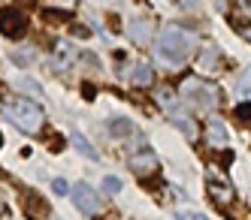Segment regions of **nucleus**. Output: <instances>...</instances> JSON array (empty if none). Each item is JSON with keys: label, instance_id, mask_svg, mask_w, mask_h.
<instances>
[{"label": "nucleus", "instance_id": "423d86ee", "mask_svg": "<svg viewBox=\"0 0 251 220\" xmlns=\"http://www.w3.org/2000/svg\"><path fill=\"white\" fill-rule=\"evenodd\" d=\"M157 157L151 154V151H142V154H136V157H130V169L139 175V178H146V175H154L157 172Z\"/></svg>", "mask_w": 251, "mask_h": 220}, {"label": "nucleus", "instance_id": "6e6552de", "mask_svg": "<svg viewBox=\"0 0 251 220\" xmlns=\"http://www.w3.org/2000/svg\"><path fill=\"white\" fill-rule=\"evenodd\" d=\"M130 82H133L136 88H151V85H154V69H151V64H149V61H139V64L133 66V72H130Z\"/></svg>", "mask_w": 251, "mask_h": 220}, {"label": "nucleus", "instance_id": "1a4fd4ad", "mask_svg": "<svg viewBox=\"0 0 251 220\" xmlns=\"http://www.w3.org/2000/svg\"><path fill=\"white\" fill-rule=\"evenodd\" d=\"M130 40L136 45H146L151 43V22H142V18H133L130 22Z\"/></svg>", "mask_w": 251, "mask_h": 220}, {"label": "nucleus", "instance_id": "b1692460", "mask_svg": "<svg viewBox=\"0 0 251 220\" xmlns=\"http://www.w3.org/2000/svg\"><path fill=\"white\" fill-rule=\"evenodd\" d=\"M0 145H3V133H0Z\"/></svg>", "mask_w": 251, "mask_h": 220}, {"label": "nucleus", "instance_id": "4468645a", "mask_svg": "<svg viewBox=\"0 0 251 220\" xmlns=\"http://www.w3.org/2000/svg\"><path fill=\"white\" fill-rule=\"evenodd\" d=\"M236 90L242 97H251V66H245L239 72V79H236Z\"/></svg>", "mask_w": 251, "mask_h": 220}, {"label": "nucleus", "instance_id": "7ed1b4c3", "mask_svg": "<svg viewBox=\"0 0 251 220\" xmlns=\"http://www.w3.org/2000/svg\"><path fill=\"white\" fill-rule=\"evenodd\" d=\"M182 94H185V100H191L197 106H206V109L218 106V88L212 82H206V79H185Z\"/></svg>", "mask_w": 251, "mask_h": 220}, {"label": "nucleus", "instance_id": "f3484780", "mask_svg": "<svg viewBox=\"0 0 251 220\" xmlns=\"http://www.w3.org/2000/svg\"><path fill=\"white\" fill-rule=\"evenodd\" d=\"M12 64H19V66H27V64H30L27 51H12Z\"/></svg>", "mask_w": 251, "mask_h": 220}, {"label": "nucleus", "instance_id": "dca6fc26", "mask_svg": "<svg viewBox=\"0 0 251 220\" xmlns=\"http://www.w3.org/2000/svg\"><path fill=\"white\" fill-rule=\"evenodd\" d=\"M176 217L178 220H206V214H200V211H176Z\"/></svg>", "mask_w": 251, "mask_h": 220}, {"label": "nucleus", "instance_id": "f8f14e48", "mask_svg": "<svg viewBox=\"0 0 251 220\" xmlns=\"http://www.w3.org/2000/svg\"><path fill=\"white\" fill-rule=\"evenodd\" d=\"M206 136H209V142H212V145H224V142H227V130H224V124H221L218 118H209V121H206Z\"/></svg>", "mask_w": 251, "mask_h": 220}, {"label": "nucleus", "instance_id": "f03ea898", "mask_svg": "<svg viewBox=\"0 0 251 220\" xmlns=\"http://www.w3.org/2000/svg\"><path fill=\"white\" fill-rule=\"evenodd\" d=\"M3 115L19 127L22 133L27 136H37L43 130V124H46V112L27 97H19V100H6L3 103Z\"/></svg>", "mask_w": 251, "mask_h": 220}, {"label": "nucleus", "instance_id": "4be33fe9", "mask_svg": "<svg viewBox=\"0 0 251 220\" xmlns=\"http://www.w3.org/2000/svg\"><path fill=\"white\" fill-rule=\"evenodd\" d=\"M242 36H245V40H251V27H245V30H242Z\"/></svg>", "mask_w": 251, "mask_h": 220}, {"label": "nucleus", "instance_id": "39448f33", "mask_svg": "<svg viewBox=\"0 0 251 220\" xmlns=\"http://www.w3.org/2000/svg\"><path fill=\"white\" fill-rule=\"evenodd\" d=\"M70 199H73V205H76L82 214H97V211H100V199H97V193L88 187L85 181L73 184V190H70Z\"/></svg>", "mask_w": 251, "mask_h": 220}, {"label": "nucleus", "instance_id": "aec40b11", "mask_svg": "<svg viewBox=\"0 0 251 220\" xmlns=\"http://www.w3.org/2000/svg\"><path fill=\"white\" fill-rule=\"evenodd\" d=\"M236 3H239V9H242L245 15H251V0H236Z\"/></svg>", "mask_w": 251, "mask_h": 220}, {"label": "nucleus", "instance_id": "5701e85b", "mask_svg": "<svg viewBox=\"0 0 251 220\" xmlns=\"http://www.w3.org/2000/svg\"><path fill=\"white\" fill-rule=\"evenodd\" d=\"M0 214H3V202H0Z\"/></svg>", "mask_w": 251, "mask_h": 220}, {"label": "nucleus", "instance_id": "a211bd4d", "mask_svg": "<svg viewBox=\"0 0 251 220\" xmlns=\"http://www.w3.org/2000/svg\"><path fill=\"white\" fill-rule=\"evenodd\" d=\"M22 88H25V90H30V94H40V90H43L37 82H19V90H22Z\"/></svg>", "mask_w": 251, "mask_h": 220}, {"label": "nucleus", "instance_id": "9b49d317", "mask_svg": "<svg viewBox=\"0 0 251 220\" xmlns=\"http://www.w3.org/2000/svg\"><path fill=\"white\" fill-rule=\"evenodd\" d=\"M70 142H73L76 148H79V154H82V157H88V160H94V163L100 160V154L94 151V145L88 142V139H85V136H82L79 130H73V133H70Z\"/></svg>", "mask_w": 251, "mask_h": 220}, {"label": "nucleus", "instance_id": "f257e3e1", "mask_svg": "<svg viewBox=\"0 0 251 220\" xmlns=\"http://www.w3.org/2000/svg\"><path fill=\"white\" fill-rule=\"evenodd\" d=\"M157 58L170 64V66H178V64H185L188 61V54H191V36L188 30H182L178 24H167L164 30L157 33Z\"/></svg>", "mask_w": 251, "mask_h": 220}, {"label": "nucleus", "instance_id": "9d476101", "mask_svg": "<svg viewBox=\"0 0 251 220\" xmlns=\"http://www.w3.org/2000/svg\"><path fill=\"white\" fill-rule=\"evenodd\" d=\"M209 196H212V202H218V205L233 202V190L227 184H221V181H215V178H209Z\"/></svg>", "mask_w": 251, "mask_h": 220}, {"label": "nucleus", "instance_id": "412c9836", "mask_svg": "<svg viewBox=\"0 0 251 220\" xmlns=\"http://www.w3.org/2000/svg\"><path fill=\"white\" fill-rule=\"evenodd\" d=\"M182 3H185V9H191V6L197 3V0H182Z\"/></svg>", "mask_w": 251, "mask_h": 220}, {"label": "nucleus", "instance_id": "ddd939ff", "mask_svg": "<svg viewBox=\"0 0 251 220\" xmlns=\"http://www.w3.org/2000/svg\"><path fill=\"white\" fill-rule=\"evenodd\" d=\"M109 133H112L115 139H127V136L133 133V124H130L127 118H112V124H109Z\"/></svg>", "mask_w": 251, "mask_h": 220}, {"label": "nucleus", "instance_id": "20e7f679", "mask_svg": "<svg viewBox=\"0 0 251 220\" xmlns=\"http://www.w3.org/2000/svg\"><path fill=\"white\" fill-rule=\"evenodd\" d=\"M27 30V15L22 12V6H3L0 9V33L9 40H19Z\"/></svg>", "mask_w": 251, "mask_h": 220}, {"label": "nucleus", "instance_id": "2eb2a0df", "mask_svg": "<svg viewBox=\"0 0 251 220\" xmlns=\"http://www.w3.org/2000/svg\"><path fill=\"white\" fill-rule=\"evenodd\" d=\"M103 190L109 193V196H118V193H121V181L112 178V175H106V178H103Z\"/></svg>", "mask_w": 251, "mask_h": 220}, {"label": "nucleus", "instance_id": "6ab92c4d", "mask_svg": "<svg viewBox=\"0 0 251 220\" xmlns=\"http://www.w3.org/2000/svg\"><path fill=\"white\" fill-rule=\"evenodd\" d=\"M51 187H55V193H67V181H61V178H58Z\"/></svg>", "mask_w": 251, "mask_h": 220}, {"label": "nucleus", "instance_id": "0eeeda50", "mask_svg": "<svg viewBox=\"0 0 251 220\" xmlns=\"http://www.w3.org/2000/svg\"><path fill=\"white\" fill-rule=\"evenodd\" d=\"M46 214H49V202L43 196H37V193H27L25 196V217L27 220H46Z\"/></svg>", "mask_w": 251, "mask_h": 220}]
</instances>
